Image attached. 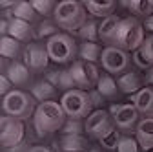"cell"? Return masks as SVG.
<instances>
[{
	"label": "cell",
	"instance_id": "obj_45",
	"mask_svg": "<svg viewBox=\"0 0 153 152\" xmlns=\"http://www.w3.org/2000/svg\"><path fill=\"white\" fill-rule=\"evenodd\" d=\"M79 2H80L82 6H88V2H89V0H79Z\"/></svg>",
	"mask_w": 153,
	"mask_h": 152
},
{
	"label": "cell",
	"instance_id": "obj_28",
	"mask_svg": "<svg viewBox=\"0 0 153 152\" xmlns=\"http://www.w3.org/2000/svg\"><path fill=\"white\" fill-rule=\"evenodd\" d=\"M76 33H79V37L84 42H97L100 39V35H99V22L97 20H88Z\"/></svg>",
	"mask_w": 153,
	"mask_h": 152
},
{
	"label": "cell",
	"instance_id": "obj_9",
	"mask_svg": "<svg viewBox=\"0 0 153 152\" xmlns=\"http://www.w3.org/2000/svg\"><path fill=\"white\" fill-rule=\"evenodd\" d=\"M109 114L113 117V123L120 132H131V130H137L139 125V117L140 114L139 110L133 106V103H124V105H113L109 108Z\"/></svg>",
	"mask_w": 153,
	"mask_h": 152
},
{
	"label": "cell",
	"instance_id": "obj_15",
	"mask_svg": "<svg viewBox=\"0 0 153 152\" xmlns=\"http://www.w3.org/2000/svg\"><path fill=\"white\" fill-rule=\"evenodd\" d=\"M144 81L146 79H142V75L139 71H126V73L119 75V79H117L120 92L122 93H128V96H135L137 92H140L144 88L142 86Z\"/></svg>",
	"mask_w": 153,
	"mask_h": 152
},
{
	"label": "cell",
	"instance_id": "obj_24",
	"mask_svg": "<svg viewBox=\"0 0 153 152\" xmlns=\"http://www.w3.org/2000/svg\"><path fill=\"white\" fill-rule=\"evenodd\" d=\"M11 15H13V18H20V20L31 22L38 13L35 11V8L31 6L29 0H18V2L11 8Z\"/></svg>",
	"mask_w": 153,
	"mask_h": 152
},
{
	"label": "cell",
	"instance_id": "obj_43",
	"mask_svg": "<svg viewBox=\"0 0 153 152\" xmlns=\"http://www.w3.org/2000/svg\"><path fill=\"white\" fill-rule=\"evenodd\" d=\"M146 83L148 84H153V66L148 70V73H146Z\"/></svg>",
	"mask_w": 153,
	"mask_h": 152
},
{
	"label": "cell",
	"instance_id": "obj_42",
	"mask_svg": "<svg viewBox=\"0 0 153 152\" xmlns=\"http://www.w3.org/2000/svg\"><path fill=\"white\" fill-rule=\"evenodd\" d=\"M16 2H18V0H0V6H2L4 9H7V8H13Z\"/></svg>",
	"mask_w": 153,
	"mask_h": 152
},
{
	"label": "cell",
	"instance_id": "obj_36",
	"mask_svg": "<svg viewBox=\"0 0 153 152\" xmlns=\"http://www.w3.org/2000/svg\"><path fill=\"white\" fill-rule=\"evenodd\" d=\"M11 90H13V83L7 79L6 73H2V77H0V93H2V97H6Z\"/></svg>",
	"mask_w": 153,
	"mask_h": 152
},
{
	"label": "cell",
	"instance_id": "obj_32",
	"mask_svg": "<svg viewBox=\"0 0 153 152\" xmlns=\"http://www.w3.org/2000/svg\"><path fill=\"white\" fill-rule=\"evenodd\" d=\"M139 148H140V145H139L137 138L124 136L120 145H119V148H117V152H139Z\"/></svg>",
	"mask_w": 153,
	"mask_h": 152
},
{
	"label": "cell",
	"instance_id": "obj_21",
	"mask_svg": "<svg viewBox=\"0 0 153 152\" xmlns=\"http://www.w3.org/2000/svg\"><path fill=\"white\" fill-rule=\"evenodd\" d=\"M102 48L99 42H80L79 46V57L86 62H97L102 57Z\"/></svg>",
	"mask_w": 153,
	"mask_h": 152
},
{
	"label": "cell",
	"instance_id": "obj_30",
	"mask_svg": "<svg viewBox=\"0 0 153 152\" xmlns=\"http://www.w3.org/2000/svg\"><path fill=\"white\" fill-rule=\"evenodd\" d=\"M56 33H59V26L55 20H42L36 29V37H42V39H51Z\"/></svg>",
	"mask_w": 153,
	"mask_h": 152
},
{
	"label": "cell",
	"instance_id": "obj_22",
	"mask_svg": "<svg viewBox=\"0 0 153 152\" xmlns=\"http://www.w3.org/2000/svg\"><path fill=\"white\" fill-rule=\"evenodd\" d=\"M97 90L106 99H111V97H117V93H119L120 88H119V83L111 77V73H102L99 83H97Z\"/></svg>",
	"mask_w": 153,
	"mask_h": 152
},
{
	"label": "cell",
	"instance_id": "obj_16",
	"mask_svg": "<svg viewBox=\"0 0 153 152\" xmlns=\"http://www.w3.org/2000/svg\"><path fill=\"white\" fill-rule=\"evenodd\" d=\"M135 138L142 150H153V117H142L139 121Z\"/></svg>",
	"mask_w": 153,
	"mask_h": 152
},
{
	"label": "cell",
	"instance_id": "obj_29",
	"mask_svg": "<svg viewBox=\"0 0 153 152\" xmlns=\"http://www.w3.org/2000/svg\"><path fill=\"white\" fill-rule=\"evenodd\" d=\"M29 2L35 8V11L42 17H49L56 9V0H29Z\"/></svg>",
	"mask_w": 153,
	"mask_h": 152
},
{
	"label": "cell",
	"instance_id": "obj_46",
	"mask_svg": "<svg viewBox=\"0 0 153 152\" xmlns=\"http://www.w3.org/2000/svg\"><path fill=\"white\" fill-rule=\"evenodd\" d=\"M148 2H149V6H151V8H153V0H148Z\"/></svg>",
	"mask_w": 153,
	"mask_h": 152
},
{
	"label": "cell",
	"instance_id": "obj_2",
	"mask_svg": "<svg viewBox=\"0 0 153 152\" xmlns=\"http://www.w3.org/2000/svg\"><path fill=\"white\" fill-rule=\"evenodd\" d=\"M66 121H68V116L59 101L38 103L33 116V125L38 136H46V134H53L56 130H62Z\"/></svg>",
	"mask_w": 153,
	"mask_h": 152
},
{
	"label": "cell",
	"instance_id": "obj_12",
	"mask_svg": "<svg viewBox=\"0 0 153 152\" xmlns=\"http://www.w3.org/2000/svg\"><path fill=\"white\" fill-rule=\"evenodd\" d=\"M49 53L48 48L38 44V42H31L27 44V48L24 50V64L31 70V71H40L46 70L49 64Z\"/></svg>",
	"mask_w": 153,
	"mask_h": 152
},
{
	"label": "cell",
	"instance_id": "obj_18",
	"mask_svg": "<svg viewBox=\"0 0 153 152\" xmlns=\"http://www.w3.org/2000/svg\"><path fill=\"white\" fill-rule=\"evenodd\" d=\"M29 68L24 64V62H18V61H13L7 68H4V73L7 75V79L15 84V86H22L29 81Z\"/></svg>",
	"mask_w": 153,
	"mask_h": 152
},
{
	"label": "cell",
	"instance_id": "obj_10",
	"mask_svg": "<svg viewBox=\"0 0 153 152\" xmlns=\"http://www.w3.org/2000/svg\"><path fill=\"white\" fill-rule=\"evenodd\" d=\"M24 139V121L9 116L0 117V143L4 148H15Z\"/></svg>",
	"mask_w": 153,
	"mask_h": 152
},
{
	"label": "cell",
	"instance_id": "obj_25",
	"mask_svg": "<svg viewBox=\"0 0 153 152\" xmlns=\"http://www.w3.org/2000/svg\"><path fill=\"white\" fill-rule=\"evenodd\" d=\"M0 53L4 59H15L20 53V41L13 39L11 35H4L0 41Z\"/></svg>",
	"mask_w": 153,
	"mask_h": 152
},
{
	"label": "cell",
	"instance_id": "obj_44",
	"mask_svg": "<svg viewBox=\"0 0 153 152\" xmlns=\"http://www.w3.org/2000/svg\"><path fill=\"white\" fill-rule=\"evenodd\" d=\"M89 152H104V150H102V148H99V147H95V148H91Z\"/></svg>",
	"mask_w": 153,
	"mask_h": 152
},
{
	"label": "cell",
	"instance_id": "obj_34",
	"mask_svg": "<svg viewBox=\"0 0 153 152\" xmlns=\"http://www.w3.org/2000/svg\"><path fill=\"white\" fill-rule=\"evenodd\" d=\"M59 88H62V90H66V92H69V90H75V88H76V86H75V79H73V75H71V70H62Z\"/></svg>",
	"mask_w": 153,
	"mask_h": 152
},
{
	"label": "cell",
	"instance_id": "obj_11",
	"mask_svg": "<svg viewBox=\"0 0 153 152\" xmlns=\"http://www.w3.org/2000/svg\"><path fill=\"white\" fill-rule=\"evenodd\" d=\"M113 126H115V123H113L111 114H109V110H104V108L93 110L86 117V134L95 139H100Z\"/></svg>",
	"mask_w": 153,
	"mask_h": 152
},
{
	"label": "cell",
	"instance_id": "obj_26",
	"mask_svg": "<svg viewBox=\"0 0 153 152\" xmlns=\"http://www.w3.org/2000/svg\"><path fill=\"white\" fill-rule=\"evenodd\" d=\"M122 20L120 17H117V15H109V17H106V18H102V22L99 24V35H100V41L102 42H108L109 41V37H111V33L115 31V28L119 26V22Z\"/></svg>",
	"mask_w": 153,
	"mask_h": 152
},
{
	"label": "cell",
	"instance_id": "obj_39",
	"mask_svg": "<svg viewBox=\"0 0 153 152\" xmlns=\"http://www.w3.org/2000/svg\"><path fill=\"white\" fill-rule=\"evenodd\" d=\"M144 29L151 31V35H153V15H149V17L144 18Z\"/></svg>",
	"mask_w": 153,
	"mask_h": 152
},
{
	"label": "cell",
	"instance_id": "obj_8",
	"mask_svg": "<svg viewBox=\"0 0 153 152\" xmlns=\"http://www.w3.org/2000/svg\"><path fill=\"white\" fill-rule=\"evenodd\" d=\"M131 62V57L129 51H124L120 48H115V46H106L100 57V64L104 68L106 73L111 75H122L128 71Z\"/></svg>",
	"mask_w": 153,
	"mask_h": 152
},
{
	"label": "cell",
	"instance_id": "obj_27",
	"mask_svg": "<svg viewBox=\"0 0 153 152\" xmlns=\"http://www.w3.org/2000/svg\"><path fill=\"white\" fill-rule=\"evenodd\" d=\"M122 134H120V130L117 128V126H113L111 130H108L106 134L99 139V143L102 145V148H106V150H117L119 148V145H120V141H122Z\"/></svg>",
	"mask_w": 153,
	"mask_h": 152
},
{
	"label": "cell",
	"instance_id": "obj_31",
	"mask_svg": "<svg viewBox=\"0 0 153 152\" xmlns=\"http://www.w3.org/2000/svg\"><path fill=\"white\" fill-rule=\"evenodd\" d=\"M64 136L66 134H84L86 132V121L82 119H68L66 125L62 126Z\"/></svg>",
	"mask_w": 153,
	"mask_h": 152
},
{
	"label": "cell",
	"instance_id": "obj_4",
	"mask_svg": "<svg viewBox=\"0 0 153 152\" xmlns=\"http://www.w3.org/2000/svg\"><path fill=\"white\" fill-rule=\"evenodd\" d=\"M36 99L31 93L24 90H11L6 97H2V112L4 116L15 117V119H29L35 116L36 110Z\"/></svg>",
	"mask_w": 153,
	"mask_h": 152
},
{
	"label": "cell",
	"instance_id": "obj_38",
	"mask_svg": "<svg viewBox=\"0 0 153 152\" xmlns=\"http://www.w3.org/2000/svg\"><path fill=\"white\" fill-rule=\"evenodd\" d=\"M133 62H135L139 68H142V70H149L151 66L146 62V59L142 57V53H140V50H137V51H133Z\"/></svg>",
	"mask_w": 153,
	"mask_h": 152
},
{
	"label": "cell",
	"instance_id": "obj_6",
	"mask_svg": "<svg viewBox=\"0 0 153 152\" xmlns=\"http://www.w3.org/2000/svg\"><path fill=\"white\" fill-rule=\"evenodd\" d=\"M49 59L53 62L59 64H66L69 61H73L76 55H79V48H76V42L73 41V37L68 33H56L51 39H48L46 42Z\"/></svg>",
	"mask_w": 153,
	"mask_h": 152
},
{
	"label": "cell",
	"instance_id": "obj_17",
	"mask_svg": "<svg viewBox=\"0 0 153 152\" xmlns=\"http://www.w3.org/2000/svg\"><path fill=\"white\" fill-rule=\"evenodd\" d=\"M7 35H11L13 39L20 41V42L33 41L35 37H36V33L31 28V22L20 20V18H13V17H11V20H9V33Z\"/></svg>",
	"mask_w": 153,
	"mask_h": 152
},
{
	"label": "cell",
	"instance_id": "obj_20",
	"mask_svg": "<svg viewBox=\"0 0 153 152\" xmlns=\"http://www.w3.org/2000/svg\"><path fill=\"white\" fill-rule=\"evenodd\" d=\"M117 2H119V0H89L88 6H86V9L93 17H102V18H106V17L113 15Z\"/></svg>",
	"mask_w": 153,
	"mask_h": 152
},
{
	"label": "cell",
	"instance_id": "obj_33",
	"mask_svg": "<svg viewBox=\"0 0 153 152\" xmlns=\"http://www.w3.org/2000/svg\"><path fill=\"white\" fill-rule=\"evenodd\" d=\"M140 53H142V57L146 59V62L149 66H153V35H148L146 37V41H144V44L140 48Z\"/></svg>",
	"mask_w": 153,
	"mask_h": 152
},
{
	"label": "cell",
	"instance_id": "obj_1",
	"mask_svg": "<svg viewBox=\"0 0 153 152\" xmlns=\"http://www.w3.org/2000/svg\"><path fill=\"white\" fill-rule=\"evenodd\" d=\"M144 41V24H140L135 17H128L119 22V26L115 28L106 44L120 48L124 51H137L142 48Z\"/></svg>",
	"mask_w": 153,
	"mask_h": 152
},
{
	"label": "cell",
	"instance_id": "obj_35",
	"mask_svg": "<svg viewBox=\"0 0 153 152\" xmlns=\"http://www.w3.org/2000/svg\"><path fill=\"white\" fill-rule=\"evenodd\" d=\"M89 96H91V103H93V108H95V110H100V108H102V105L106 103V97L102 96V93H100L97 88L89 90Z\"/></svg>",
	"mask_w": 153,
	"mask_h": 152
},
{
	"label": "cell",
	"instance_id": "obj_41",
	"mask_svg": "<svg viewBox=\"0 0 153 152\" xmlns=\"http://www.w3.org/2000/svg\"><path fill=\"white\" fill-rule=\"evenodd\" d=\"M0 31H2V37L9 33V20H7V18H6V17L2 18V28H0Z\"/></svg>",
	"mask_w": 153,
	"mask_h": 152
},
{
	"label": "cell",
	"instance_id": "obj_5",
	"mask_svg": "<svg viewBox=\"0 0 153 152\" xmlns=\"http://www.w3.org/2000/svg\"><path fill=\"white\" fill-rule=\"evenodd\" d=\"M60 105L66 112L68 119H86L93 112V103H91L89 92L79 90V88L66 92L60 99Z\"/></svg>",
	"mask_w": 153,
	"mask_h": 152
},
{
	"label": "cell",
	"instance_id": "obj_14",
	"mask_svg": "<svg viewBox=\"0 0 153 152\" xmlns=\"http://www.w3.org/2000/svg\"><path fill=\"white\" fill-rule=\"evenodd\" d=\"M131 103L142 117H153V88L144 86L135 96H131Z\"/></svg>",
	"mask_w": 153,
	"mask_h": 152
},
{
	"label": "cell",
	"instance_id": "obj_7",
	"mask_svg": "<svg viewBox=\"0 0 153 152\" xmlns=\"http://www.w3.org/2000/svg\"><path fill=\"white\" fill-rule=\"evenodd\" d=\"M69 70H71V75L75 79V86L79 90L89 92L93 88H97L100 75H99V70L95 66V62H86V61L79 59V61H73Z\"/></svg>",
	"mask_w": 153,
	"mask_h": 152
},
{
	"label": "cell",
	"instance_id": "obj_40",
	"mask_svg": "<svg viewBox=\"0 0 153 152\" xmlns=\"http://www.w3.org/2000/svg\"><path fill=\"white\" fill-rule=\"evenodd\" d=\"M27 152H53L49 147H44V145H33Z\"/></svg>",
	"mask_w": 153,
	"mask_h": 152
},
{
	"label": "cell",
	"instance_id": "obj_13",
	"mask_svg": "<svg viewBox=\"0 0 153 152\" xmlns=\"http://www.w3.org/2000/svg\"><path fill=\"white\" fill-rule=\"evenodd\" d=\"M60 152H89V143L84 134H66L60 143H53Z\"/></svg>",
	"mask_w": 153,
	"mask_h": 152
},
{
	"label": "cell",
	"instance_id": "obj_37",
	"mask_svg": "<svg viewBox=\"0 0 153 152\" xmlns=\"http://www.w3.org/2000/svg\"><path fill=\"white\" fill-rule=\"evenodd\" d=\"M60 73H62V70H49L48 75H46V79H48L53 86L59 88V84H60Z\"/></svg>",
	"mask_w": 153,
	"mask_h": 152
},
{
	"label": "cell",
	"instance_id": "obj_19",
	"mask_svg": "<svg viewBox=\"0 0 153 152\" xmlns=\"http://www.w3.org/2000/svg\"><path fill=\"white\" fill-rule=\"evenodd\" d=\"M31 96L38 101V103H46V101H53V97L56 96V86H53L48 79L36 81L31 86Z\"/></svg>",
	"mask_w": 153,
	"mask_h": 152
},
{
	"label": "cell",
	"instance_id": "obj_23",
	"mask_svg": "<svg viewBox=\"0 0 153 152\" xmlns=\"http://www.w3.org/2000/svg\"><path fill=\"white\" fill-rule=\"evenodd\" d=\"M119 4L126 9H129L133 15H137V17H149L153 15V8L149 6L148 0H119Z\"/></svg>",
	"mask_w": 153,
	"mask_h": 152
},
{
	"label": "cell",
	"instance_id": "obj_3",
	"mask_svg": "<svg viewBox=\"0 0 153 152\" xmlns=\"http://www.w3.org/2000/svg\"><path fill=\"white\" fill-rule=\"evenodd\" d=\"M56 26L66 31H79L86 20V8L79 0H60L53 13Z\"/></svg>",
	"mask_w": 153,
	"mask_h": 152
}]
</instances>
